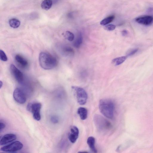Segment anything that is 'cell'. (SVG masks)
<instances>
[{"label":"cell","mask_w":153,"mask_h":153,"mask_svg":"<svg viewBox=\"0 0 153 153\" xmlns=\"http://www.w3.org/2000/svg\"><path fill=\"white\" fill-rule=\"evenodd\" d=\"M39 63L43 69L48 70L55 67L57 64L56 58L50 53L45 52H41L39 57Z\"/></svg>","instance_id":"obj_1"},{"label":"cell","mask_w":153,"mask_h":153,"mask_svg":"<svg viewBox=\"0 0 153 153\" xmlns=\"http://www.w3.org/2000/svg\"><path fill=\"white\" fill-rule=\"evenodd\" d=\"M99 108L101 113L107 118L112 119L114 116L115 104L111 99H103L100 100Z\"/></svg>","instance_id":"obj_2"},{"label":"cell","mask_w":153,"mask_h":153,"mask_svg":"<svg viewBox=\"0 0 153 153\" xmlns=\"http://www.w3.org/2000/svg\"><path fill=\"white\" fill-rule=\"evenodd\" d=\"M93 120L97 129L100 132L105 133L109 131L112 127L111 123L100 114L94 115Z\"/></svg>","instance_id":"obj_3"},{"label":"cell","mask_w":153,"mask_h":153,"mask_svg":"<svg viewBox=\"0 0 153 153\" xmlns=\"http://www.w3.org/2000/svg\"><path fill=\"white\" fill-rule=\"evenodd\" d=\"M72 88L74 90L78 102L81 105L85 104L88 99V95L85 90L83 88L76 86H73Z\"/></svg>","instance_id":"obj_4"},{"label":"cell","mask_w":153,"mask_h":153,"mask_svg":"<svg viewBox=\"0 0 153 153\" xmlns=\"http://www.w3.org/2000/svg\"><path fill=\"white\" fill-rule=\"evenodd\" d=\"M23 147L22 143L17 141L5 146L1 148V151L6 152H15L21 150Z\"/></svg>","instance_id":"obj_5"},{"label":"cell","mask_w":153,"mask_h":153,"mask_svg":"<svg viewBox=\"0 0 153 153\" xmlns=\"http://www.w3.org/2000/svg\"><path fill=\"white\" fill-rule=\"evenodd\" d=\"M13 97L15 100L19 103L23 104L26 101L25 95L23 91L19 88H16L13 93Z\"/></svg>","instance_id":"obj_6"},{"label":"cell","mask_w":153,"mask_h":153,"mask_svg":"<svg viewBox=\"0 0 153 153\" xmlns=\"http://www.w3.org/2000/svg\"><path fill=\"white\" fill-rule=\"evenodd\" d=\"M10 70L12 75L17 81L19 83H22L24 79L22 73L13 64L10 65Z\"/></svg>","instance_id":"obj_7"},{"label":"cell","mask_w":153,"mask_h":153,"mask_svg":"<svg viewBox=\"0 0 153 153\" xmlns=\"http://www.w3.org/2000/svg\"><path fill=\"white\" fill-rule=\"evenodd\" d=\"M41 106V104L40 103H32L30 112L32 113L34 118L37 121H39L41 119L40 112Z\"/></svg>","instance_id":"obj_8"},{"label":"cell","mask_w":153,"mask_h":153,"mask_svg":"<svg viewBox=\"0 0 153 153\" xmlns=\"http://www.w3.org/2000/svg\"><path fill=\"white\" fill-rule=\"evenodd\" d=\"M79 131L78 128L75 126L71 127L68 136L69 140L72 143H75L77 140L79 135Z\"/></svg>","instance_id":"obj_9"},{"label":"cell","mask_w":153,"mask_h":153,"mask_svg":"<svg viewBox=\"0 0 153 153\" xmlns=\"http://www.w3.org/2000/svg\"><path fill=\"white\" fill-rule=\"evenodd\" d=\"M15 60L17 65L20 68L24 69L28 67L27 60L21 55L16 54L15 57Z\"/></svg>","instance_id":"obj_10"},{"label":"cell","mask_w":153,"mask_h":153,"mask_svg":"<svg viewBox=\"0 0 153 153\" xmlns=\"http://www.w3.org/2000/svg\"><path fill=\"white\" fill-rule=\"evenodd\" d=\"M135 21L139 24L148 25L153 22V17L151 16H145L137 18Z\"/></svg>","instance_id":"obj_11"},{"label":"cell","mask_w":153,"mask_h":153,"mask_svg":"<svg viewBox=\"0 0 153 153\" xmlns=\"http://www.w3.org/2000/svg\"><path fill=\"white\" fill-rule=\"evenodd\" d=\"M16 138V135L13 134H7L4 135L0 140L1 145H3L15 140Z\"/></svg>","instance_id":"obj_12"},{"label":"cell","mask_w":153,"mask_h":153,"mask_svg":"<svg viewBox=\"0 0 153 153\" xmlns=\"http://www.w3.org/2000/svg\"><path fill=\"white\" fill-rule=\"evenodd\" d=\"M87 142L92 152L94 153H97V151L95 146V138L92 136L89 137L87 139Z\"/></svg>","instance_id":"obj_13"},{"label":"cell","mask_w":153,"mask_h":153,"mask_svg":"<svg viewBox=\"0 0 153 153\" xmlns=\"http://www.w3.org/2000/svg\"><path fill=\"white\" fill-rule=\"evenodd\" d=\"M77 113L82 120H85L87 117L88 111L85 108L79 107L77 110Z\"/></svg>","instance_id":"obj_14"},{"label":"cell","mask_w":153,"mask_h":153,"mask_svg":"<svg viewBox=\"0 0 153 153\" xmlns=\"http://www.w3.org/2000/svg\"><path fill=\"white\" fill-rule=\"evenodd\" d=\"M62 53L66 56H71L74 55V51L71 47L65 46L62 48Z\"/></svg>","instance_id":"obj_15"},{"label":"cell","mask_w":153,"mask_h":153,"mask_svg":"<svg viewBox=\"0 0 153 153\" xmlns=\"http://www.w3.org/2000/svg\"><path fill=\"white\" fill-rule=\"evenodd\" d=\"M83 36L81 32L78 33L76 38L74 42V46L76 48H79L82 43Z\"/></svg>","instance_id":"obj_16"},{"label":"cell","mask_w":153,"mask_h":153,"mask_svg":"<svg viewBox=\"0 0 153 153\" xmlns=\"http://www.w3.org/2000/svg\"><path fill=\"white\" fill-rule=\"evenodd\" d=\"M127 56H122L117 57L113 59L112 60V63L115 65H119L123 63L126 59Z\"/></svg>","instance_id":"obj_17"},{"label":"cell","mask_w":153,"mask_h":153,"mask_svg":"<svg viewBox=\"0 0 153 153\" xmlns=\"http://www.w3.org/2000/svg\"><path fill=\"white\" fill-rule=\"evenodd\" d=\"M52 5L51 0H44L41 4V7L43 9L48 10L51 7Z\"/></svg>","instance_id":"obj_18"},{"label":"cell","mask_w":153,"mask_h":153,"mask_svg":"<svg viewBox=\"0 0 153 153\" xmlns=\"http://www.w3.org/2000/svg\"><path fill=\"white\" fill-rule=\"evenodd\" d=\"M9 24L10 26L13 28L18 27L20 24V21L17 19L13 18L9 21Z\"/></svg>","instance_id":"obj_19"},{"label":"cell","mask_w":153,"mask_h":153,"mask_svg":"<svg viewBox=\"0 0 153 153\" xmlns=\"http://www.w3.org/2000/svg\"><path fill=\"white\" fill-rule=\"evenodd\" d=\"M115 16L114 15H111L108 16L102 20L100 24L102 25H105L111 22L114 19Z\"/></svg>","instance_id":"obj_20"},{"label":"cell","mask_w":153,"mask_h":153,"mask_svg":"<svg viewBox=\"0 0 153 153\" xmlns=\"http://www.w3.org/2000/svg\"><path fill=\"white\" fill-rule=\"evenodd\" d=\"M65 38L70 41H73L74 38V34L69 31H66L65 32Z\"/></svg>","instance_id":"obj_21"},{"label":"cell","mask_w":153,"mask_h":153,"mask_svg":"<svg viewBox=\"0 0 153 153\" xmlns=\"http://www.w3.org/2000/svg\"><path fill=\"white\" fill-rule=\"evenodd\" d=\"M138 50V49L137 48L132 49L127 52L126 56L127 57L128 56H133L136 53Z\"/></svg>","instance_id":"obj_22"},{"label":"cell","mask_w":153,"mask_h":153,"mask_svg":"<svg viewBox=\"0 0 153 153\" xmlns=\"http://www.w3.org/2000/svg\"><path fill=\"white\" fill-rule=\"evenodd\" d=\"M0 59L3 61H7L8 58L4 52L1 50H0Z\"/></svg>","instance_id":"obj_23"},{"label":"cell","mask_w":153,"mask_h":153,"mask_svg":"<svg viewBox=\"0 0 153 153\" xmlns=\"http://www.w3.org/2000/svg\"><path fill=\"white\" fill-rule=\"evenodd\" d=\"M116 26L113 24H110L105 26L104 28L105 30L108 31H112L115 29Z\"/></svg>","instance_id":"obj_24"},{"label":"cell","mask_w":153,"mask_h":153,"mask_svg":"<svg viewBox=\"0 0 153 153\" xmlns=\"http://www.w3.org/2000/svg\"><path fill=\"white\" fill-rule=\"evenodd\" d=\"M51 122L54 123H57L59 122L58 117L55 116H53L51 118Z\"/></svg>","instance_id":"obj_25"},{"label":"cell","mask_w":153,"mask_h":153,"mask_svg":"<svg viewBox=\"0 0 153 153\" xmlns=\"http://www.w3.org/2000/svg\"><path fill=\"white\" fill-rule=\"evenodd\" d=\"M5 127V124L3 123L0 122V131H1L4 129Z\"/></svg>","instance_id":"obj_26"},{"label":"cell","mask_w":153,"mask_h":153,"mask_svg":"<svg viewBox=\"0 0 153 153\" xmlns=\"http://www.w3.org/2000/svg\"><path fill=\"white\" fill-rule=\"evenodd\" d=\"M122 35L124 36H126L128 34V32L126 30H123L122 32Z\"/></svg>","instance_id":"obj_27"},{"label":"cell","mask_w":153,"mask_h":153,"mask_svg":"<svg viewBox=\"0 0 153 153\" xmlns=\"http://www.w3.org/2000/svg\"><path fill=\"white\" fill-rule=\"evenodd\" d=\"M3 85V83L2 81H1L0 82V88H1V87Z\"/></svg>","instance_id":"obj_28"}]
</instances>
